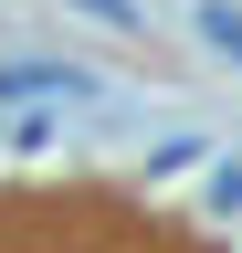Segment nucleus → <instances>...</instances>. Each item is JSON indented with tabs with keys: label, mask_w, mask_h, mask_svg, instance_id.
Returning a JSON list of instances; mask_svg holds the SVG:
<instances>
[{
	"label": "nucleus",
	"mask_w": 242,
	"mask_h": 253,
	"mask_svg": "<svg viewBox=\"0 0 242 253\" xmlns=\"http://www.w3.org/2000/svg\"><path fill=\"white\" fill-rule=\"evenodd\" d=\"M200 32H210V53H232V63H242V11H232V0H210Z\"/></svg>",
	"instance_id": "f03ea898"
},
{
	"label": "nucleus",
	"mask_w": 242,
	"mask_h": 253,
	"mask_svg": "<svg viewBox=\"0 0 242 253\" xmlns=\"http://www.w3.org/2000/svg\"><path fill=\"white\" fill-rule=\"evenodd\" d=\"M21 95H84L74 63H0V106H21Z\"/></svg>",
	"instance_id": "f257e3e1"
},
{
	"label": "nucleus",
	"mask_w": 242,
	"mask_h": 253,
	"mask_svg": "<svg viewBox=\"0 0 242 253\" xmlns=\"http://www.w3.org/2000/svg\"><path fill=\"white\" fill-rule=\"evenodd\" d=\"M74 11H95V21H116V32H137V21H147L137 0H74Z\"/></svg>",
	"instance_id": "7ed1b4c3"
}]
</instances>
